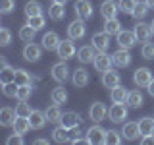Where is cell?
Listing matches in <instances>:
<instances>
[{"label":"cell","instance_id":"obj_5","mask_svg":"<svg viewBox=\"0 0 154 145\" xmlns=\"http://www.w3.org/2000/svg\"><path fill=\"white\" fill-rule=\"evenodd\" d=\"M50 74H52V77H54V79L58 81V83H64V81H67V77H69V68H67L66 60H60V62H56V64L52 66Z\"/></svg>","mask_w":154,"mask_h":145},{"label":"cell","instance_id":"obj_47","mask_svg":"<svg viewBox=\"0 0 154 145\" xmlns=\"http://www.w3.org/2000/svg\"><path fill=\"white\" fill-rule=\"evenodd\" d=\"M16 8V0H0V12L2 14H10Z\"/></svg>","mask_w":154,"mask_h":145},{"label":"cell","instance_id":"obj_4","mask_svg":"<svg viewBox=\"0 0 154 145\" xmlns=\"http://www.w3.org/2000/svg\"><path fill=\"white\" fill-rule=\"evenodd\" d=\"M152 79H154L152 72L148 70V68H137L135 74H133V81H135V85H137V87H148Z\"/></svg>","mask_w":154,"mask_h":145},{"label":"cell","instance_id":"obj_44","mask_svg":"<svg viewBox=\"0 0 154 145\" xmlns=\"http://www.w3.org/2000/svg\"><path fill=\"white\" fill-rule=\"evenodd\" d=\"M27 23H29L31 27H35L37 31H38V29H42V27L46 25V19H45V16L41 14V16H33V18H27Z\"/></svg>","mask_w":154,"mask_h":145},{"label":"cell","instance_id":"obj_23","mask_svg":"<svg viewBox=\"0 0 154 145\" xmlns=\"http://www.w3.org/2000/svg\"><path fill=\"white\" fill-rule=\"evenodd\" d=\"M89 79H91V76H89V72H87L85 68H77L73 72V76H71V81H73L75 87H85L89 83Z\"/></svg>","mask_w":154,"mask_h":145},{"label":"cell","instance_id":"obj_9","mask_svg":"<svg viewBox=\"0 0 154 145\" xmlns=\"http://www.w3.org/2000/svg\"><path fill=\"white\" fill-rule=\"evenodd\" d=\"M106 116H108V108H106L104 103H93L89 108V118L93 120V122H102L106 120Z\"/></svg>","mask_w":154,"mask_h":145},{"label":"cell","instance_id":"obj_12","mask_svg":"<svg viewBox=\"0 0 154 145\" xmlns=\"http://www.w3.org/2000/svg\"><path fill=\"white\" fill-rule=\"evenodd\" d=\"M112 60L118 68H127L131 64V54H129V48H122L119 47L118 50L112 54Z\"/></svg>","mask_w":154,"mask_h":145},{"label":"cell","instance_id":"obj_20","mask_svg":"<svg viewBox=\"0 0 154 145\" xmlns=\"http://www.w3.org/2000/svg\"><path fill=\"white\" fill-rule=\"evenodd\" d=\"M0 66H2V70H0V83H10V81L16 79V70L8 64L4 58L0 60Z\"/></svg>","mask_w":154,"mask_h":145},{"label":"cell","instance_id":"obj_53","mask_svg":"<svg viewBox=\"0 0 154 145\" xmlns=\"http://www.w3.org/2000/svg\"><path fill=\"white\" fill-rule=\"evenodd\" d=\"M144 2H146V4H148L150 8H154V0H144Z\"/></svg>","mask_w":154,"mask_h":145},{"label":"cell","instance_id":"obj_3","mask_svg":"<svg viewBox=\"0 0 154 145\" xmlns=\"http://www.w3.org/2000/svg\"><path fill=\"white\" fill-rule=\"evenodd\" d=\"M85 33H87L85 19H79V18H77L75 21H71L69 25H67V37L73 39V41H79V39H83Z\"/></svg>","mask_w":154,"mask_h":145},{"label":"cell","instance_id":"obj_17","mask_svg":"<svg viewBox=\"0 0 154 145\" xmlns=\"http://www.w3.org/2000/svg\"><path fill=\"white\" fill-rule=\"evenodd\" d=\"M118 12H119V6L114 2V0H104V2L100 4V14H102L104 19L116 18V16H118Z\"/></svg>","mask_w":154,"mask_h":145},{"label":"cell","instance_id":"obj_25","mask_svg":"<svg viewBox=\"0 0 154 145\" xmlns=\"http://www.w3.org/2000/svg\"><path fill=\"white\" fill-rule=\"evenodd\" d=\"M29 120H31V126H33V130H41L42 126H45L48 122V118H46V112H42V110H33L31 116H29Z\"/></svg>","mask_w":154,"mask_h":145},{"label":"cell","instance_id":"obj_33","mask_svg":"<svg viewBox=\"0 0 154 145\" xmlns=\"http://www.w3.org/2000/svg\"><path fill=\"white\" fill-rule=\"evenodd\" d=\"M46 118H48V122H60L62 120V110H60V105H50L46 108Z\"/></svg>","mask_w":154,"mask_h":145},{"label":"cell","instance_id":"obj_10","mask_svg":"<svg viewBox=\"0 0 154 145\" xmlns=\"http://www.w3.org/2000/svg\"><path fill=\"white\" fill-rule=\"evenodd\" d=\"M139 43L137 35H135V31H125V29H122V31L118 33V45L122 48H131Z\"/></svg>","mask_w":154,"mask_h":145},{"label":"cell","instance_id":"obj_24","mask_svg":"<svg viewBox=\"0 0 154 145\" xmlns=\"http://www.w3.org/2000/svg\"><path fill=\"white\" fill-rule=\"evenodd\" d=\"M31 128H33V126H31V120L25 118V116H17L16 122H14V134H21V135H25Z\"/></svg>","mask_w":154,"mask_h":145},{"label":"cell","instance_id":"obj_38","mask_svg":"<svg viewBox=\"0 0 154 145\" xmlns=\"http://www.w3.org/2000/svg\"><path fill=\"white\" fill-rule=\"evenodd\" d=\"M69 143H89V139H87V137H81L79 126H75V128L69 130Z\"/></svg>","mask_w":154,"mask_h":145},{"label":"cell","instance_id":"obj_32","mask_svg":"<svg viewBox=\"0 0 154 145\" xmlns=\"http://www.w3.org/2000/svg\"><path fill=\"white\" fill-rule=\"evenodd\" d=\"M104 31L110 33V35H118V33L122 31V23L118 21V18L106 19V21H104Z\"/></svg>","mask_w":154,"mask_h":145},{"label":"cell","instance_id":"obj_51","mask_svg":"<svg viewBox=\"0 0 154 145\" xmlns=\"http://www.w3.org/2000/svg\"><path fill=\"white\" fill-rule=\"evenodd\" d=\"M146 89H148V93H150V95L154 97V79L150 81V85H148V87H146Z\"/></svg>","mask_w":154,"mask_h":145},{"label":"cell","instance_id":"obj_42","mask_svg":"<svg viewBox=\"0 0 154 145\" xmlns=\"http://www.w3.org/2000/svg\"><path fill=\"white\" fill-rule=\"evenodd\" d=\"M31 95H33V87H31V85H19V87H17L16 99H17V101H27Z\"/></svg>","mask_w":154,"mask_h":145},{"label":"cell","instance_id":"obj_41","mask_svg":"<svg viewBox=\"0 0 154 145\" xmlns=\"http://www.w3.org/2000/svg\"><path fill=\"white\" fill-rule=\"evenodd\" d=\"M148 8H150V6H148L146 2H137V6H135V10H133L131 16H135L137 19H143V18L148 14Z\"/></svg>","mask_w":154,"mask_h":145},{"label":"cell","instance_id":"obj_14","mask_svg":"<svg viewBox=\"0 0 154 145\" xmlns=\"http://www.w3.org/2000/svg\"><path fill=\"white\" fill-rule=\"evenodd\" d=\"M77 58H79L81 64H91V62H94V58H96V48L93 45L81 47L79 50H77Z\"/></svg>","mask_w":154,"mask_h":145},{"label":"cell","instance_id":"obj_13","mask_svg":"<svg viewBox=\"0 0 154 145\" xmlns=\"http://www.w3.org/2000/svg\"><path fill=\"white\" fill-rule=\"evenodd\" d=\"M16 118H17L16 108H10V106H2V108H0V126H4V128H14Z\"/></svg>","mask_w":154,"mask_h":145},{"label":"cell","instance_id":"obj_7","mask_svg":"<svg viewBox=\"0 0 154 145\" xmlns=\"http://www.w3.org/2000/svg\"><path fill=\"white\" fill-rule=\"evenodd\" d=\"M87 139L93 145H102L106 141V130L100 128V126H91L87 130Z\"/></svg>","mask_w":154,"mask_h":145},{"label":"cell","instance_id":"obj_6","mask_svg":"<svg viewBox=\"0 0 154 145\" xmlns=\"http://www.w3.org/2000/svg\"><path fill=\"white\" fill-rule=\"evenodd\" d=\"M73 12L79 19H91L93 18V6L89 0H77L73 4Z\"/></svg>","mask_w":154,"mask_h":145},{"label":"cell","instance_id":"obj_52","mask_svg":"<svg viewBox=\"0 0 154 145\" xmlns=\"http://www.w3.org/2000/svg\"><path fill=\"white\" fill-rule=\"evenodd\" d=\"M52 2H56V4H64V6H66V2H67V0H52Z\"/></svg>","mask_w":154,"mask_h":145},{"label":"cell","instance_id":"obj_30","mask_svg":"<svg viewBox=\"0 0 154 145\" xmlns=\"http://www.w3.org/2000/svg\"><path fill=\"white\" fill-rule=\"evenodd\" d=\"M127 106H129V108H139V106H143V93H141L139 89L129 91V97H127Z\"/></svg>","mask_w":154,"mask_h":145},{"label":"cell","instance_id":"obj_36","mask_svg":"<svg viewBox=\"0 0 154 145\" xmlns=\"http://www.w3.org/2000/svg\"><path fill=\"white\" fill-rule=\"evenodd\" d=\"M41 14H42V6L37 2V0H31V2L25 4V16H27V18L41 16Z\"/></svg>","mask_w":154,"mask_h":145},{"label":"cell","instance_id":"obj_8","mask_svg":"<svg viewBox=\"0 0 154 145\" xmlns=\"http://www.w3.org/2000/svg\"><path fill=\"white\" fill-rule=\"evenodd\" d=\"M93 47L96 48L98 52H106L110 48V33H106V31H98V33H94L93 35Z\"/></svg>","mask_w":154,"mask_h":145},{"label":"cell","instance_id":"obj_37","mask_svg":"<svg viewBox=\"0 0 154 145\" xmlns=\"http://www.w3.org/2000/svg\"><path fill=\"white\" fill-rule=\"evenodd\" d=\"M16 81L17 85H31V81H33V76L29 74V72H25V70H21V68H19V70H16Z\"/></svg>","mask_w":154,"mask_h":145},{"label":"cell","instance_id":"obj_35","mask_svg":"<svg viewBox=\"0 0 154 145\" xmlns=\"http://www.w3.org/2000/svg\"><path fill=\"white\" fill-rule=\"evenodd\" d=\"M35 33H37V29L31 27L29 23H25V25L19 29V39H21V41H25V43H31L33 39H35Z\"/></svg>","mask_w":154,"mask_h":145},{"label":"cell","instance_id":"obj_2","mask_svg":"<svg viewBox=\"0 0 154 145\" xmlns=\"http://www.w3.org/2000/svg\"><path fill=\"white\" fill-rule=\"evenodd\" d=\"M56 52H58V56L62 58V60H69V58H73L75 56V43H73V39H69L67 37L66 41H60V45H58L56 48Z\"/></svg>","mask_w":154,"mask_h":145},{"label":"cell","instance_id":"obj_34","mask_svg":"<svg viewBox=\"0 0 154 145\" xmlns=\"http://www.w3.org/2000/svg\"><path fill=\"white\" fill-rule=\"evenodd\" d=\"M123 139L122 132H118V130H106V145H119Z\"/></svg>","mask_w":154,"mask_h":145},{"label":"cell","instance_id":"obj_22","mask_svg":"<svg viewBox=\"0 0 154 145\" xmlns=\"http://www.w3.org/2000/svg\"><path fill=\"white\" fill-rule=\"evenodd\" d=\"M60 124L66 126L67 130H71V128H75V126L81 124V116L77 114V112H73V110H69V112H64V114H62Z\"/></svg>","mask_w":154,"mask_h":145},{"label":"cell","instance_id":"obj_11","mask_svg":"<svg viewBox=\"0 0 154 145\" xmlns=\"http://www.w3.org/2000/svg\"><path fill=\"white\" fill-rule=\"evenodd\" d=\"M133 31H135V35H137L139 43L150 41V37L154 35V33H152V25H150V23H143V21H137V25H135Z\"/></svg>","mask_w":154,"mask_h":145},{"label":"cell","instance_id":"obj_54","mask_svg":"<svg viewBox=\"0 0 154 145\" xmlns=\"http://www.w3.org/2000/svg\"><path fill=\"white\" fill-rule=\"evenodd\" d=\"M150 25H152V33H154V19H152V23H150Z\"/></svg>","mask_w":154,"mask_h":145},{"label":"cell","instance_id":"obj_19","mask_svg":"<svg viewBox=\"0 0 154 145\" xmlns=\"http://www.w3.org/2000/svg\"><path fill=\"white\" fill-rule=\"evenodd\" d=\"M62 39L58 37L56 31H46L45 35H42V48H46V50H56L58 45H60Z\"/></svg>","mask_w":154,"mask_h":145},{"label":"cell","instance_id":"obj_40","mask_svg":"<svg viewBox=\"0 0 154 145\" xmlns=\"http://www.w3.org/2000/svg\"><path fill=\"white\" fill-rule=\"evenodd\" d=\"M31 106H29V103L27 101H19V103L16 105V114L17 116H25V118H29L31 116Z\"/></svg>","mask_w":154,"mask_h":145},{"label":"cell","instance_id":"obj_1","mask_svg":"<svg viewBox=\"0 0 154 145\" xmlns=\"http://www.w3.org/2000/svg\"><path fill=\"white\" fill-rule=\"evenodd\" d=\"M108 118L116 124H122L127 118V103H114L108 108Z\"/></svg>","mask_w":154,"mask_h":145},{"label":"cell","instance_id":"obj_31","mask_svg":"<svg viewBox=\"0 0 154 145\" xmlns=\"http://www.w3.org/2000/svg\"><path fill=\"white\" fill-rule=\"evenodd\" d=\"M48 16H50V19H54V21H60V19H64L66 16V10H64V4H52L50 10H48Z\"/></svg>","mask_w":154,"mask_h":145},{"label":"cell","instance_id":"obj_18","mask_svg":"<svg viewBox=\"0 0 154 145\" xmlns=\"http://www.w3.org/2000/svg\"><path fill=\"white\" fill-rule=\"evenodd\" d=\"M122 135H123V139H127V141L137 139L139 135H141L139 122H125V124H123V130H122Z\"/></svg>","mask_w":154,"mask_h":145},{"label":"cell","instance_id":"obj_45","mask_svg":"<svg viewBox=\"0 0 154 145\" xmlns=\"http://www.w3.org/2000/svg\"><path fill=\"white\" fill-rule=\"evenodd\" d=\"M141 54H143V58H146V60H154V43H150V41L143 43Z\"/></svg>","mask_w":154,"mask_h":145},{"label":"cell","instance_id":"obj_49","mask_svg":"<svg viewBox=\"0 0 154 145\" xmlns=\"http://www.w3.org/2000/svg\"><path fill=\"white\" fill-rule=\"evenodd\" d=\"M141 143L143 145H154V134H150V135H141Z\"/></svg>","mask_w":154,"mask_h":145},{"label":"cell","instance_id":"obj_21","mask_svg":"<svg viewBox=\"0 0 154 145\" xmlns=\"http://www.w3.org/2000/svg\"><path fill=\"white\" fill-rule=\"evenodd\" d=\"M119 81H122V77H119L118 72H114L112 68H110L108 72H102V85L108 87V89H114L116 85H119Z\"/></svg>","mask_w":154,"mask_h":145},{"label":"cell","instance_id":"obj_29","mask_svg":"<svg viewBox=\"0 0 154 145\" xmlns=\"http://www.w3.org/2000/svg\"><path fill=\"white\" fill-rule=\"evenodd\" d=\"M50 99H52V103H56V105H66L67 103V91L64 87H54L52 93H50Z\"/></svg>","mask_w":154,"mask_h":145},{"label":"cell","instance_id":"obj_39","mask_svg":"<svg viewBox=\"0 0 154 145\" xmlns=\"http://www.w3.org/2000/svg\"><path fill=\"white\" fill-rule=\"evenodd\" d=\"M17 83L16 81H10V83H2V93L4 97H8V99H12V97H16L17 95Z\"/></svg>","mask_w":154,"mask_h":145},{"label":"cell","instance_id":"obj_16","mask_svg":"<svg viewBox=\"0 0 154 145\" xmlns=\"http://www.w3.org/2000/svg\"><path fill=\"white\" fill-rule=\"evenodd\" d=\"M93 64H94V68H96V72H108L110 68H112L114 60H112V56H108L106 52H98Z\"/></svg>","mask_w":154,"mask_h":145},{"label":"cell","instance_id":"obj_43","mask_svg":"<svg viewBox=\"0 0 154 145\" xmlns=\"http://www.w3.org/2000/svg\"><path fill=\"white\" fill-rule=\"evenodd\" d=\"M118 6H119V12H123V14H133L135 6H137V0H119Z\"/></svg>","mask_w":154,"mask_h":145},{"label":"cell","instance_id":"obj_46","mask_svg":"<svg viewBox=\"0 0 154 145\" xmlns=\"http://www.w3.org/2000/svg\"><path fill=\"white\" fill-rule=\"evenodd\" d=\"M10 43H12V33H10L8 27H2V29H0V45L8 47Z\"/></svg>","mask_w":154,"mask_h":145},{"label":"cell","instance_id":"obj_15","mask_svg":"<svg viewBox=\"0 0 154 145\" xmlns=\"http://www.w3.org/2000/svg\"><path fill=\"white\" fill-rule=\"evenodd\" d=\"M41 52H42V47L35 45V43H27V45L23 47V58H25L27 62H37L38 58H41Z\"/></svg>","mask_w":154,"mask_h":145},{"label":"cell","instance_id":"obj_27","mask_svg":"<svg viewBox=\"0 0 154 145\" xmlns=\"http://www.w3.org/2000/svg\"><path fill=\"white\" fill-rule=\"evenodd\" d=\"M52 139L58 143H66V141H69V130L66 128V126H56L54 130H52Z\"/></svg>","mask_w":154,"mask_h":145},{"label":"cell","instance_id":"obj_26","mask_svg":"<svg viewBox=\"0 0 154 145\" xmlns=\"http://www.w3.org/2000/svg\"><path fill=\"white\" fill-rule=\"evenodd\" d=\"M110 97H112V103H127L129 91L122 85H116L114 89H110Z\"/></svg>","mask_w":154,"mask_h":145},{"label":"cell","instance_id":"obj_48","mask_svg":"<svg viewBox=\"0 0 154 145\" xmlns=\"http://www.w3.org/2000/svg\"><path fill=\"white\" fill-rule=\"evenodd\" d=\"M8 145H23L25 141H23V135L21 134H16V135H10V137L6 139Z\"/></svg>","mask_w":154,"mask_h":145},{"label":"cell","instance_id":"obj_28","mask_svg":"<svg viewBox=\"0 0 154 145\" xmlns=\"http://www.w3.org/2000/svg\"><path fill=\"white\" fill-rule=\"evenodd\" d=\"M139 130H141V135L154 134V116H144L139 120Z\"/></svg>","mask_w":154,"mask_h":145},{"label":"cell","instance_id":"obj_50","mask_svg":"<svg viewBox=\"0 0 154 145\" xmlns=\"http://www.w3.org/2000/svg\"><path fill=\"white\" fill-rule=\"evenodd\" d=\"M35 143H37V145H48V139H45V137H38V139H35Z\"/></svg>","mask_w":154,"mask_h":145}]
</instances>
